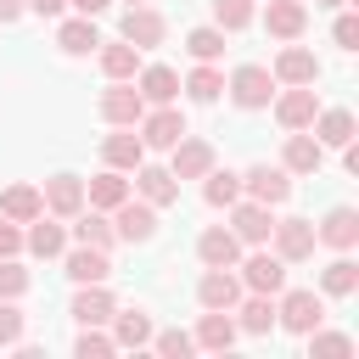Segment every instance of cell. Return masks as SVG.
<instances>
[{
    "mask_svg": "<svg viewBox=\"0 0 359 359\" xmlns=\"http://www.w3.org/2000/svg\"><path fill=\"white\" fill-rule=\"evenodd\" d=\"M275 320H280L286 331H297V337H309V331H314V325L325 320V303H320L314 292H303V286H297V292H286V297L275 303Z\"/></svg>",
    "mask_w": 359,
    "mask_h": 359,
    "instance_id": "1",
    "label": "cell"
},
{
    "mask_svg": "<svg viewBox=\"0 0 359 359\" xmlns=\"http://www.w3.org/2000/svg\"><path fill=\"white\" fill-rule=\"evenodd\" d=\"M230 95H236V107H269V95H275V73L269 67H258V62H247V67H236L230 73Z\"/></svg>",
    "mask_w": 359,
    "mask_h": 359,
    "instance_id": "2",
    "label": "cell"
},
{
    "mask_svg": "<svg viewBox=\"0 0 359 359\" xmlns=\"http://www.w3.org/2000/svg\"><path fill=\"white\" fill-rule=\"evenodd\" d=\"M140 112H146V101H140V90L129 79H112V90H101V118L107 123L129 129V123H140Z\"/></svg>",
    "mask_w": 359,
    "mask_h": 359,
    "instance_id": "3",
    "label": "cell"
},
{
    "mask_svg": "<svg viewBox=\"0 0 359 359\" xmlns=\"http://www.w3.org/2000/svg\"><path fill=\"white\" fill-rule=\"evenodd\" d=\"M180 135H191V129H185V118L174 112V101H168V107H157V112H140V146L168 151Z\"/></svg>",
    "mask_w": 359,
    "mask_h": 359,
    "instance_id": "4",
    "label": "cell"
},
{
    "mask_svg": "<svg viewBox=\"0 0 359 359\" xmlns=\"http://www.w3.org/2000/svg\"><path fill=\"white\" fill-rule=\"evenodd\" d=\"M112 213H118V219H112V230H118L123 241H151V236H157V208H151V202L123 196Z\"/></svg>",
    "mask_w": 359,
    "mask_h": 359,
    "instance_id": "5",
    "label": "cell"
},
{
    "mask_svg": "<svg viewBox=\"0 0 359 359\" xmlns=\"http://www.w3.org/2000/svg\"><path fill=\"white\" fill-rule=\"evenodd\" d=\"M135 50H151V45H163V34H168V22L151 11V6H129L123 11V28H118Z\"/></svg>",
    "mask_w": 359,
    "mask_h": 359,
    "instance_id": "6",
    "label": "cell"
},
{
    "mask_svg": "<svg viewBox=\"0 0 359 359\" xmlns=\"http://www.w3.org/2000/svg\"><path fill=\"white\" fill-rule=\"evenodd\" d=\"M230 208H236V224H230V230H236V241H247V247H264V241H269V230H275V219H269V202H241V196H236Z\"/></svg>",
    "mask_w": 359,
    "mask_h": 359,
    "instance_id": "7",
    "label": "cell"
},
{
    "mask_svg": "<svg viewBox=\"0 0 359 359\" xmlns=\"http://www.w3.org/2000/svg\"><path fill=\"white\" fill-rule=\"evenodd\" d=\"M275 252L286 258V264H303L309 252H314V224L309 219H275Z\"/></svg>",
    "mask_w": 359,
    "mask_h": 359,
    "instance_id": "8",
    "label": "cell"
},
{
    "mask_svg": "<svg viewBox=\"0 0 359 359\" xmlns=\"http://www.w3.org/2000/svg\"><path fill=\"white\" fill-rule=\"evenodd\" d=\"M241 286H252V292H280L286 286V258L280 252H252L247 264H241Z\"/></svg>",
    "mask_w": 359,
    "mask_h": 359,
    "instance_id": "9",
    "label": "cell"
},
{
    "mask_svg": "<svg viewBox=\"0 0 359 359\" xmlns=\"http://www.w3.org/2000/svg\"><path fill=\"white\" fill-rule=\"evenodd\" d=\"M314 112H320V95H314L309 84H292V90L275 101V118H280V129H309V123H314Z\"/></svg>",
    "mask_w": 359,
    "mask_h": 359,
    "instance_id": "10",
    "label": "cell"
},
{
    "mask_svg": "<svg viewBox=\"0 0 359 359\" xmlns=\"http://www.w3.org/2000/svg\"><path fill=\"white\" fill-rule=\"evenodd\" d=\"M168 151H174V168H168L174 180H202V174L213 168V146H208V140H191V135H180Z\"/></svg>",
    "mask_w": 359,
    "mask_h": 359,
    "instance_id": "11",
    "label": "cell"
},
{
    "mask_svg": "<svg viewBox=\"0 0 359 359\" xmlns=\"http://www.w3.org/2000/svg\"><path fill=\"white\" fill-rule=\"evenodd\" d=\"M241 185L252 191V202H286L292 196V180H286V168H269V163H252L247 174H241Z\"/></svg>",
    "mask_w": 359,
    "mask_h": 359,
    "instance_id": "12",
    "label": "cell"
},
{
    "mask_svg": "<svg viewBox=\"0 0 359 359\" xmlns=\"http://www.w3.org/2000/svg\"><path fill=\"white\" fill-rule=\"evenodd\" d=\"M196 258H202L208 269H230V264L241 258V241H236V230H224V224L202 230V236H196Z\"/></svg>",
    "mask_w": 359,
    "mask_h": 359,
    "instance_id": "13",
    "label": "cell"
},
{
    "mask_svg": "<svg viewBox=\"0 0 359 359\" xmlns=\"http://www.w3.org/2000/svg\"><path fill=\"white\" fill-rule=\"evenodd\" d=\"M320 163H325V146L314 140V135H286V151H280V168L286 174H320Z\"/></svg>",
    "mask_w": 359,
    "mask_h": 359,
    "instance_id": "14",
    "label": "cell"
},
{
    "mask_svg": "<svg viewBox=\"0 0 359 359\" xmlns=\"http://www.w3.org/2000/svg\"><path fill=\"white\" fill-rule=\"evenodd\" d=\"M196 303H202V309H236V303H241V280H236L230 269H208V275L196 280Z\"/></svg>",
    "mask_w": 359,
    "mask_h": 359,
    "instance_id": "15",
    "label": "cell"
},
{
    "mask_svg": "<svg viewBox=\"0 0 359 359\" xmlns=\"http://www.w3.org/2000/svg\"><path fill=\"white\" fill-rule=\"evenodd\" d=\"M314 241H325V247H337V252H348V247L359 241V213H353V208H331V213L320 219V230H314Z\"/></svg>",
    "mask_w": 359,
    "mask_h": 359,
    "instance_id": "16",
    "label": "cell"
},
{
    "mask_svg": "<svg viewBox=\"0 0 359 359\" xmlns=\"http://www.w3.org/2000/svg\"><path fill=\"white\" fill-rule=\"evenodd\" d=\"M264 28H269L275 39H297V34L309 28V6H303V0H269Z\"/></svg>",
    "mask_w": 359,
    "mask_h": 359,
    "instance_id": "17",
    "label": "cell"
},
{
    "mask_svg": "<svg viewBox=\"0 0 359 359\" xmlns=\"http://www.w3.org/2000/svg\"><path fill=\"white\" fill-rule=\"evenodd\" d=\"M45 208H50L56 219H73V213L84 208V180H73V174L45 180Z\"/></svg>",
    "mask_w": 359,
    "mask_h": 359,
    "instance_id": "18",
    "label": "cell"
},
{
    "mask_svg": "<svg viewBox=\"0 0 359 359\" xmlns=\"http://www.w3.org/2000/svg\"><path fill=\"white\" fill-rule=\"evenodd\" d=\"M275 79H280V84H314V79H320V62H314L303 45H286V50L275 56Z\"/></svg>",
    "mask_w": 359,
    "mask_h": 359,
    "instance_id": "19",
    "label": "cell"
},
{
    "mask_svg": "<svg viewBox=\"0 0 359 359\" xmlns=\"http://www.w3.org/2000/svg\"><path fill=\"white\" fill-rule=\"evenodd\" d=\"M135 185H140V202H151V208H168L174 196H180V180L168 174V168H135Z\"/></svg>",
    "mask_w": 359,
    "mask_h": 359,
    "instance_id": "20",
    "label": "cell"
},
{
    "mask_svg": "<svg viewBox=\"0 0 359 359\" xmlns=\"http://www.w3.org/2000/svg\"><path fill=\"white\" fill-rule=\"evenodd\" d=\"M62 269H67L79 286H90V280H107V269H112V264H107V252H101V247H84V241H79V247L62 258Z\"/></svg>",
    "mask_w": 359,
    "mask_h": 359,
    "instance_id": "21",
    "label": "cell"
},
{
    "mask_svg": "<svg viewBox=\"0 0 359 359\" xmlns=\"http://www.w3.org/2000/svg\"><path fill=\"white\" fill-rule=\"evenodd\" d=\"M174 95H180V73H174V67H163V62H157V67H140V101L168 107Z\"/></svg>",
    "mask_w": 359,
    "mask_h": 359,
    "instance_id": "22",
    "label": "cell"
},
{
    "mask_svg": "<svg viewBox=\"0 0 359 359\" xmlns=\"http://www.w3.org/2000/svg\"><path fill=\"white\" fill-rule=\"evenodd\" d=\"M73 320H79V325H107V320H112V297L101 292V280L79 286V297H73Z\"/></svg>",
    "mask_w": 359,
    "mask_h": 359,
    "instance_id": "23",
    "label": "cell"
},
{
    "mask_svg": "<svg viewBox=\"0 0 359 359\" xmlns=\"http://www.w3.org/2000/svg\"><path fill=\"white\" fill-rule=\"evenodd\" d=\"M0 213H6L11 224H28V219H39V213H45V196H39L34 185H11V191L0 196Z\"/></svg>",
    "mask_w": 359,
    "mask_h": 359,
    "instance_id": "24",
    "label": "cell"
},
{
    "mask_svg": "<svg viewBox=\"0 0 359 359\" xmlns=\"http://www.w3.org/2000/svg\"><path fill=\"white\" fill-rule=\"evenodd\" d=\"M314 140H320V146H348V140H353V112H342V107L314 112Z\"/></svg>",
    "mask_w": 359,
    "mask_h": 359,
    "instance_id": "25",
    "label": "cell"
},
{
    "mask_svg": "<svg viewBox=\"0 0 359 359\" xmlns=\"http://www.w3.org/2000/svg\"><path fill=\"white\" fill-rule=\"evenodd\" d=\"M101 157H107V168H140L146 163V146H140V135H107L101 140Z\"/></svg>",
    "mask_w": 359,
    "mask_h": 359,
    "instance_id": "26",
    "label": "cell"
},
{
    "mask_svg": "<svg viewBox=\"0 0 359 359\" xmlns=\"http://www.w3.org/2000/svg\"><path fill=\"white\" fill-rule=\"evenodd\" d=\"M28 224H34V230L22 236V241H28V252H39V258H62V252H67V236H62V224H50L45 213H39V219H28Z\"/></svg>",
    "mask_w": 359,
    "mask_h": 359,
    "instance_id": "27",
    "label": "cell"
},
{
    "mask_svg": "<svg viewBox=\"0 0 359 359\" xmlns=\"http://www.w3.org/2000/svg\"><path fill=\"white\" fill-rule=\"evenodd\" d=\"M56 45H62L67 56H84V50H95V45H101V34H95V22H90V17H73V22H62V28H56Z\"/></svg>",
    "mask_w": 359,
    "mask_h": 359,
    "instance_id": "28",
    "label": "cell"
},
{
    "mask_svg": "<svg viewBox=\"0 0 359 359\" xmlns=\"http://www.w3.org/2000/svg\"><path fill=\"white\" fill-rule=\"evenodd\" d=\"M101 73H107V79H135V73H140V50H135L129 39L101 45Z\"/></svg>",
    "mask_w": 359,
    "mask_h": 359,
    "instance_id": "29",
    "label": "cell"
},
{
    "mask_svg": "<svg viewBox=\"0 0 359 359\" xmlns=\"http://www.w3.org/2000/svg\"><path fill=\"white\" fill-rule=\"evenodd\" d=\"M196 342H202V348H230V342H236V320H230V309H208L202 325H196Z\"/></svg>",
    "mask_w": 359,
    "mask_h": 359,
    "instance_id": "30",
    "label": "cell"
},
{
    "mask_svg": "<svg viewBox=\"0 0 359 359\" xmlns=\"http://www.w3.org/2000/svg\"><path fill=\"white\" fill-rule=\"evenodd\" d=\"M84 196H90V208H118V202L129 196V180H123L118 168H107V174H95V180H90V191H84Z\"/></svg>",
    "mask_w": 359,
    "mask_h": 359,
    "instance_id": "31",
    "label": "cell"
},
{
    "mask_svg": "<svg viewBox=\"0 0 359 359\" xmlns=\"http://www.w3.org/2000/svg\"><path fill=\"white\" fill-rule=\"evenodd\" d=\"M73 219H79V224H73V236H79L84 247H101V252H107V247L118 241V230H112V224H107L101 213H84V208H79Z\"/></svg>",
    "mask_w": 359,
    "mask_h": 359,
    "instance_id": "32",
    "label": "cell"
},
{
    "mask_svg": "<svg viewBox=\"0 0 359 359\" xmlns=\"http://www.w3.org/2000/svg\"><path fill=\"white\" fill-rule=\"evenodd\" d=\"M320 286H325L331 297H348V292H359V269H353V258H331V264L320 269Z\"/></svg>",
    "mask_w": 359,
    "mask_h": 359,
    "instance_id": "33",
    "label": "cell"
},
{
    "mask_svg": "<svg viewBox=\"0 0 359 359\" xmlns=\"http://www.w3.org/2000/svg\"><path fill=\"white\" fill-rule=\"evenodd\" d=\"M269 325H275V297H269V292H252V297L241 303V331L264 337Z\"/></svg>",
    "mask_w": 359,
    "mask_h": 359,
    "instance_id": "34",
    "label": "cell"
},
{
    "mask_svg": "<svg viewBox=\"0 0 359 359\" xmlns=\"http://www.w3.org/2000/svg\"><path fill=\"white\" fill-rule=\"evenodd\" d=\"M112 320H118V337H112L118 348H146V342H151V320H146L140 309H129V314L112 309Z\"/></svg>",
    "mask_w": 359,
    "mask_h": 359,
    "instance_id": "35",
    "label": "cell"
},
{
    "mask_svg": "<svg viewBox=\"0 0 359 359\" xmlns=\"http://www.w3.org/2000/svg\"><path fill=\"white\" fill-rule=\"evenodd\" d=\"M202 196H208L213 208H230V202L241 196V174H230V168H219V174H213V168H208V185H202Z\"/></svg>",
    "mask_w": 359,
    "mask_h": 359,
    "instance_id": "36",
    "label": "cell"
},
{
    "mask_svg": "<svg viewBox=\"0 0 359 359\" xmlns=\"http://www.w3.org/2000/svg\"><path fill=\"white\" fill-rule=\"evenodd\" d=\"M309 353H314V359H348V353H353V337L314 325V331H309Z\"/></svg>",
    "mask_w": 359,
    "mask_h": 359,
    "instance_id": "37",
    "label": "cell"
},
{
    "mask_svg": "<svg viewBox=\"0 0 359 359\" xmlns=\"http://www.w3.org/2000/svg\"><path fill=\"white\" fill-rule=\"evenodd\" d=\"M185 50H191L196 62L224 56V28H191V34H185Z\"/></svg>",
    "mask_w": 359,
    "mask_h": 359,
    "instance_id": "38",
    "label": "cell"
},
{
    "mask_svg": "<svg viewBox=\"0 0 359 359\" xmlns=\"http://www.w3.org/2000/svg\"><path fill=\"white\" fill-rule=\"evenodd\" d=\"M219 90H224V73H219V67H208V62L185 79V95H191V101H213Z\"/></svg>",
    "mask_w": 359,
    "mask_h": 359,
    "instance_id": "39",
    "label": "cell"
},
{
    "mask_svg": "<svg viewBox=\"0 0 359 359\" xmlns=\"http://www.w3.org/2000/svg\"><path fill=\"white\" fill-rule=\"evenodd\" d=\"M213 22L230 28V34L247 28V22H252V0H213Z\"/></svg>",
    "mask_w": 359,
    "mask_h": 359,
    "instance_id": "40",
    "label": "cell"
},
{
    "mask_svg": "<svg viewBox=\"0 0 359 359\" xmlns=\"http://www.w3.org/2000/svg\"><path fill=\"white\" fill-rule=\"evenodd\" d=\"M73 348H79V359H107V353H112V348H118V342H112V337H101V331H95V325H84V331H79V342H73Z\"/></svg>",
    "mask_w": 359,
    "mask_h": 359,
    "instance_id": "41",
    "label": "cell"
},
{
    "mask_svg": "<svg viewBox=\"0 0 359 359\" xmlns=\"http://www.w3.org/2000/svg\"><path fill=\"white\" fill-rule=\"evenodd\" d=\"M28 292V269L17 258H0V297H22Z\"/></svg>",
    "mask_w": 359,
    "mask_h": 359,
    "instance_id": "42",
    "label": "cell"
},
{
    "mask_svg": "<svg viewBox=\"0 0 359 359\" xmlns=\"http://www.w3.org/2000/svg\"><path fill=\"white\" fill-rule=\"evenodd\" d=\"M0 342H22V309L11 297H0Z\"/></svg>",
    "mask_w": 359,
    "mask_h": 359,
    "instance_id": "43",
    "label": "cell"
},
{
    "mask_svg": "<svg viewBox=\"0 0 359 359\" xmlns=\"http://www.w3.org/2000/svg\"><path fill=\"white\" fill-rule=\"evenodd\" d=\"M157 342V353H168V359H185L191 348H196V337H185V331H163V337H151Z\"/></svg>",
    "mask_w": 359,
    "mask_h": 359,
    "instance_id": "44",
    "label": "cell"
},
{
    "mask_svg": "<svg viewBox=\"0 0 359 359\" xmlns=\"http://www.w3.org/2000/svg\"><path fill=\"white\" fill-rule=\"evenodd\" d=\"M331 39H337L342 50H353V45H359V17H337V28H331Z\"/></svg>",
    "mask_w": 359,
    "mask_h": 359,
    "instance_id": "45",
    "label": "cell"
},
{
    "mask_svg": "<svg viewBox=\"0 0 359 359\" xmlns=\"http://www.w3.org/2000/svg\"><path fill=\"white\" fill-rule=\"evenodd\" d=\"M17 252H22V230L6 219V224H0V258H17Z\"/></svg>",
    "mask_w": 359,
    "mask_h": 359,
    "instance_id": "46",
    "label": "cell"
},
{
    "mask_svg": "<svg viewBox=\"0 0 359 359\" xmlns=\"http://www.w3.org/2000/svg\"><path fill=\"white\" fill-rule=\"evenodd\" d=\"M28 11V0H0V22H17Z\"/></svg>",
    "mask_w": 359,
    "mask_h": 359,
    "instance_id": "47",
    "label": "cell"
},
{
    "mask_svg": "<svg viewBox=\"0 0 359 359\" xmlns=\"http://www.w3.org/2000/svg\"><path fill=\"white\" fill-rule=\"evenodd\" d=\"M67 0H28V11H39V17H56Z\"/></svg>",
    "mask_w": 359,
    "mask_h": 359,
    "instance_id": "48",
    "label": "cell"
},
{
    "mask_svg": "<svg viewBox=\"0 0 359 359\" xmlns=\"http://www.w3.org/2000/svg\"><path fill=\"white\" fill-rule=\"evenodd\" d=\"M73 6H79V17H101L112 0H73Z\"/></svg>",
    "mask_w": 359,
    "mask_h": 359,
    "instance_id": "49",
    "label": "cell"
},
{
    "mask_svg": "<svg viewBox=\"0 0 359 359\" xmlns=\"http://www.w3.org/2000/svg\"><path fill=\"white\" fill-rule=\"evenodd\" d=\"M314 6H342V0H314Z\"/></svg>",
    "mask_w": 359,
    "mask_h": 359,
    "instance_id": "50",
    "label": "cell"
},
{
    "mask_svg": "<svg viewBox=\"0 0 359 359\" xmlns=\"http://www.w3.org/2000/svg\"><path fill=\"white\" fill-rule=\"evenodd\" d=\"M135 6H140V0H135Z\"/></svg>",
    "mask_w": 359,
    "mask_h": 359,
    "instance_id": "51",
    "label": "cell"
}]
</instances>
